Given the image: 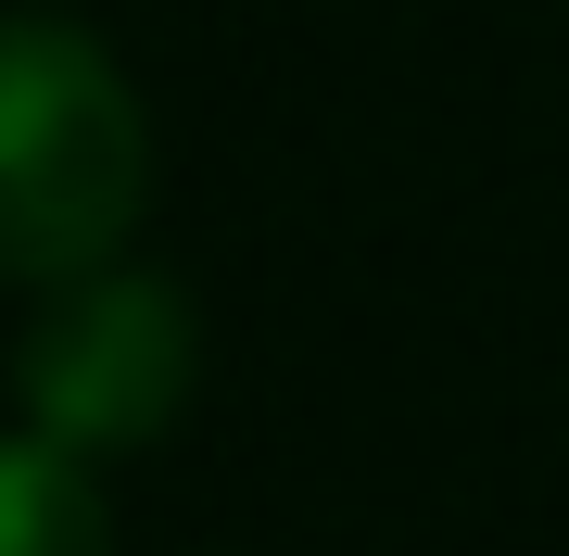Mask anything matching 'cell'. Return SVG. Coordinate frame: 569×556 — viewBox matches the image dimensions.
Wrapping results in <instances>:
<instances>
[{
  "label": "cell",
  "mask_w": 569,
  "mask_h": 556,
  "mask_svg": "<svg viewBox=\"0 0 569 556\" xmlns=\"http://www.w3.org/2000/svg\"><path fill=\"white\" fill-rule=\"evenodd\" d=\"M140 203H152V140L114 51L63 13H13V39H0V253H13V279L39 291L102 279Z\"/></svg>",
  "instance_id": "1"
},
{
  "label": "cell",
  "mask_w": 569,
  "mask_h": 556,
  "mask_svg": "<svg viewBox=\"0 0 569 556\" xmlns=\"http://www.w3.org/2000/svg\"><path fill=\"white\" fill-rule=\"evenodd\" d=\"M190 304L178 279H140V266H102L77 291H51L39 330L13 354V392H26V431L63 443V455H114V443H152L164 417L190 405Z\"/></svg>",
  "instance_id": "2"
},
{
  "label": "cell",
  "mask_w": 569,
  "mask_h": 556,
  "mask_svg": "<svg viewBox=\"0 0 569 556\" xmlns=\"http://www.w3.org/2000/svg\"><path fill=\"white\" fill-rule=\"evenodd\" d=\"M0 556H102L114 518H102V481H89V455H63L26 431L13 455H0Z\"/></svg>",
  "instance_id": "3"
}]
</instances>
